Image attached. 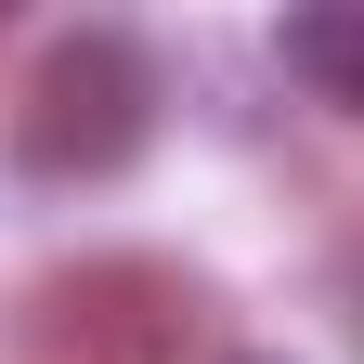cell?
Masks as SVG:
<instances>
[{
  "label": "cell",
  "mask_w": 364,
  "mask_h": 364,
  "mask_svg": "<svg viewBox=\"0 0 364 364\" xmlns=\"http://www.w3.org/2000/svg\"><path fill=\"white\" fill-rule=\"evenodd\" d=\"M287 65L326 91V105L364 117V14H287Z\"/></svg>",
  "instance_id": "7a4b0ae2"
},
{
  "label": "cell",
  "mask_w": 364,
  "mask_h": 364,
  "mask_svg": "<svg viewBox=\"0 0 364 364\" xmlns=\"http://www.w3.org/2000/svg\"><path fill=\"white\" fill-rule=\"evenodd\" d=\"M247 364H273V351H247Z\"/></svg>",
  "instance_id": "3957f363"
},
{
  "label": "cell",
  "mask_w": 364,
  "mask_h": 364,
  "mask_svg": "<svg viewBox=\"0 0 364 364\" xmlns=\"http://www.w3.org/2000/svg\"><path fill=\"white\" fill-rule=\"evenodd\" d=\"M144 130H156V65L130 53V39H65L53 65L26 78V105H14V156L39 182H105L144 156Z\"/></svg>",
  "instance_id": "6da1fadb"
}]
</instances>
